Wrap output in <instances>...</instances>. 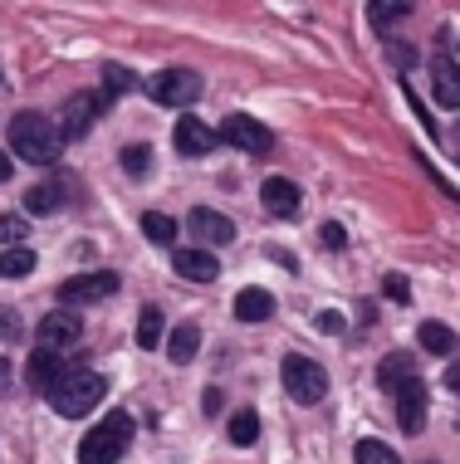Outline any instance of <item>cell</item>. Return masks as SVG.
I'll list each match as a JSON object with an SVG mask.
<instances>
[{"label":"cell","instance_id":"6","mask_svg":"<svg viewBox=\"0 0 460 464\" xmlns=\"http://www.w3.org/2000/svg\"><path fill=\"white\" fill-rule=\"evenodd\" d=\"M118 294V274L113 269H93V274H73V279L59 284V298L64 304H103V298Z\"/></svg>","mask_w":460,"mask_h":464},{"label":"cell","instance_id":"32","mask_svg":"<svg viewBox=\"0 0 460 464\" xmlns=\"http://www.w3.org/2000/svg\"><path fill=\"white\" fill-rule=\"evenodd\" d=\"M318 240L328 245V249H343V245H347V235H343V225H333V220H328V225L318 230Z\"/></svg>","mask_w":460,"mask_h":464},{"label":"cell","instance_id":"34","mask_svg":"<svg viewBox=\"0 0 460 464\" xmlns=\"http://www.w3.org/2000/svg\"><path fill=\"white\" fill-rule=\"evenodd\" d=\"M15 328H20V323H15V313H0V337H15Z\"/></svg>","mask_w":460,"mask_h":464},{"label":"cell","instance_id":"17","mask_svg":"<svg viewBox=\"0 0 460 464\" xmlns=\"http://www.w3.org/2000/svg\"><path fill=\"white\" fill-rule=\"evenodd\" d=\"M64 200H69V181H40V186L24 191V210H30V216H54Z\"/></svg>","mask_w":460,"mask_h":464},{"label":"cell","instance_id":"28","mask_svg":"<svg viewBox=\"0 0 460 464\" xmlns=\"http://www.w3.org/2000/svg\"><path fill=\"white\" fill-rule=\"evenodd\" d=\"M122 171H128V177H147V171H152V147H147V142H128V147H122Z\"/></svg>","mask_w":460,"mask_h":464},{"label":"cell","instance_id":"35","mask_svg":"<svg viewBox=\"0 0 460 464\" xmlns=\"http://www.w3.org/2000/svg\"><path fill=\"white\" fill-rule=\"evenodd\" d=\"M10 171H15V161H10V152L0 147V181H10Z\"/></svg>","mask_w":460,"mask_h":464},{"label":"cell","instance_id":"29","mask_svg":"<svg viewBox=\"0 0 460 464\" xmlns=\"http://www.w3.org/2000/svg\"><path fill=\"white\" fill-rule=\"evenodd\" d=\"M132 89H138L132 69H122V64H108V69H103V93H108V98H122V93H132Z\"/></svg>","mask_w":460,"mask_h":464},{"label":"cell","instance_id":"12","mask_svg":"<svg viewBox=\"0 0 460 464\" xmlns=\"http://www.w3.org/2000/svg\"><path fill=\"white\" fill-rule=\"evenodd\" d=\"M186 225H191V240H201V245H230L235 240V225L210 206H196Z\"/></svg>","mask_w":460,"mask_h":464},{"label":"cell","instance_id":"19","mask_svg":"<svg viewBox=\"0 0 460 464\" xmlns=\"http://www.w3.org/2000/svg\"><path fill=\"white\" fill-rule=\"evenodd\" d=\"M269 313H275V294H265V288H240V298H235V318L240 323H265Z\"/></svg>","mask_w":460,"mask_h":464},{"label":"cell","instance_id":"4","mask_svg":"<svg viewBox=\"0 0 460 464\" xmlns=\"http://www.w3.org/2000/svg\"><path fill=\"white\" fill-rule=\"evenodd\" d=\"M284 392H289V401H299V406H318L323 396H328V372H323V362L304 357V353H289L284 357Z\"/></svg>","mask_w":460,"mask_h":464},{"label":"cell","instance_id":"21","mask_svg":"<svg viewBox=\"0 0 460 464\" xmlns=\"http://www.w3.org/2000/svg\"><path fill=\"white\" fill-rule=\"evenodd\" d=\"M416 343L426 347L431 357H451V353H455V333L445 328V323H421V328H416Z\"/></svg>","mask_w":460,"mask_h":464},{"label":"cell","instance_id":"37","mask_svg":"<svg viewBox=\"0 0 460 464\" xmlns=\"http://www.w3.org/2000/svg\"><path fill=\"white\" fill-rule=\"evenodd\" d=\"M5 382H10V362L0 357V386H5Z\"/></svg>","mask_w":460,"mask_h":464},{"label":"cell","instance_id":"13","mask_svg":"<svg viewBox=\"0 0 460 464\" xmlns=\"http://www.w3.org/2000/svg\"><path fill=\"white\" fill-rule=\"evenodd\" d=\"M259 200H265L269 216L289 220L294 210H299V186H294L289 177H265V186H259Z\"/></svg>","mask_w":460,"mask_h":464},{"label":"cell","instance_id":"9","mask_svg":"<svg viewBox=\"0 0 460 464\" xmlns=\"http://www.w3.org/2000/svg\"><path fill=\"white\" fill-rule=\"evenodd\" d=\"M426 411H431L426 382H421V376H412V382L396 392V420H402V430H406V435H421V425H426Z\"/></svg>","mask_w":460,"mask_h":464},{"label":"cell","instance_id":"27","mask_svg":"<svg viewBox=\"0 0 460 464\" xmlns=\"http://www.w3.org/2000/svg\"><path fill=\"white\" fill-rule=\"evenodd\" d=\"M353 459L357 464H402V455H396L392 445H382V440H357Z\"/></svg>","mask_w":460,"mask_h":464},{"label":"cell","instance_id":"23","mask_svg":"<svg viewBox=\"0 0 460 464\" xmlns=\"http://www.w3.org/2000/svg\"><path fill=\"white\" fill-rule=\"evenodd\" d=\"M161 333H167L161 308H142V313H138V347H147V353H152V347L161 343Z\"/></svg>","mask_w":460,"mask_h":464},{"label":"cell","instance_id":"10","mask_svg":"<svg viewBox=\"0 0 460 464\" xmlns=\"http://www.w3.org/2000/svg\"><path fill=\"white\" fill-rule=\"evenodd\" d=\"M64 372H69L64 353H49V347H34L30 362H24V382H30V392H44V396H49V386H54Z\"/></svg>","mask_w":460,"mask_h":464},{"label":"cell","instance_id":"7","mask_svg":"<svg viewBox=\"0 0 460 464\" xmlns=\"http://www.w3.org/2000/svg\"><path fill=\"white\" fill-rule=\"evenodd\" d=\"M220 137H226L230 147H240V152H250V157H259V152H269V147H275L269 128H265V122H255L250 112H226Z\"/></svg>","mask_w":460,"mask_h":464},{"label":"cell","instance_id":"11","mask_svg":"<svg viewBox=\"0 0 460 464\" xmlns=\"http://www.w3.org/2000/svg\"><path fill=\"white\" fill-rule=\"evenodd\" d=\"M171 137H177V152L181 157H206V152H216V132L206 128L201 118H177V128H171Z\"/></svg>","mask_w":460,"mask_h":464},{"label":"cell","instance_id":"22","mask_svg":"<svg viewBox=\"0 0 460 464\" xmlns=\"http://www.w3.org/2000/svg\"><path fill=\"white\" fill-rule=\"evenodd\" d=\"M30 269H34V249L15 245V249H5V255H0V279H24Z\"/></svg>","mask_w":460,"mask_h":464},{"label":"cell","instance_id":"20","mask_svg":"<svg viewBox=\"0 0 460 464\" xmlns=\"http://www.w3.org/2000/svg\"><path fill=\"white\" fill-rule=\"evenodd\" d=\"M196 353H201V328L196 323H181V328H171V343H167V357L177 362V367H186Z\"/></svg>","mask_w":460,"mask_h":464},{"label":"cell","instance_id":"8","mask_svg":"<svg viewBox=\"0 0 460 464\" xmlns=\"http://www.w3.org/2000/svg\"><path fill=\"white\" fill-rule=\"evenodd\" d=\"M83 337V323H79V313L73 308H54V313H44L40 318V328H34V343L49 347V353H64V347H73Z\"/></svg>","mask_w":460,"mask_h":464},{"label":"cell","instance_id":"33","mask_svg":"<svg viewBox=\"0 0 460 464\" xmlns=\"http://www.w3.org/2000/svg\"><path fill=\"white\" fill-rule=\"evenodd\" d=\"M318 328L323 333H343V318H338V313H318Z\"/></svg>","mask_w":460,"mask_h":464},{"label":"cell","instance_id":"3","mask_svg":"<svg viewBox=\"0 0 460 464\" xmlns=\"http://www.w3.org/2000/svg\"><path fill=\"white\" fill-rule=\"evenodd\" d=\"M128 445H132V416L128 411H113V416L98 420L79 440V464H113L128 455Z\"/></svg>","mask_w":460,"mask_h":464},{"label":"cell","instance_id":"14","mask_svg":"<svg viewBox=\"0 0 460 464\" xmlns=\"http://www.w3.org/2000/svg\"><path fill=\"white\" fill-rule=\"evenodd\" d=\"M171 269L191 284H216V274H220L216 255H206V249H177V255H171Z\"/></svg>","mask_w":460,"mask_h":464},{"label":"cell","instance_id":"26","mask_svg":"<svg viewBox=\"0 0 460 464\" xmlns=\"http://www.w3.org/2000/svg\"><path fill=\"white\" fill-rule=\"evenodd\" d=\"M412 10H416V0H372L367 15H372V24H392V20L412 15Z\"/></svg>","mask_w":460,"mask_h":464},{"label":"cell","instance_id":"31","mask_svg":"<svg viewBox=\"0 0 460 464\" xmlns=\"http://www.w3.org/2000/svg\"><path fill=\"white\" fill-rule=\"evenodd\" d=\"M382 294H387V298H396V304H406V298H412V288H406V279H402V274H387V279H382Z\"/></svg>","mask_w":460,"mask_h":464},{"label":"cell","instance_id":"30","mask_svg":"<svg viewBox=\"0 0 460 464\" xmlns=\"http://www.w3.org/2000/svg\"><path fill=\"white\" fill-rule=\"evenodd\" d=\"M24 235H30V225H24V216H15V210H5V216H0V245H10L15 249Z\"/></svg>","mask_w":460,"mask_h":464},{"label":"cell","instance_id":"36","mask_svg":"<svg viewBox=\"0 0 460 464\" xmlns=\"http://www.w3.org/2000/svg\"><path fill=\"white\" fill-rule=\"evenodd\" d=\"M445 386H451V392L460 396V362H451V372H445Z\"/></svg>","mask_w":460,"mask_h":464},{"label":"cell","instance_id":"1","mask_svg":"<svg viewBox=\"0 0 460 464\" xmlns=\"http://www.w3.org/2000/svg\"><path fill=\"white\" fill-rule=\"evenodd\" d=\"M10 147L34 161V167H54L59 152H64V132L44 118V112H15L10 118Z\"/></svg>","mask_w":460,"mask_h":464},{"label":"cell","instance_id":"5","mask_svg":"<svg viewBox=\"0 0 460 464\" xmlns=\"http://www.w3.org/2000/svg\"><path fill=\"white\" fill-rule=\"evenodd\" d=\"M147 93H152V103L161 108H191L196 98H201V73L191 69H161L147 79Z\"/></svg>","mask_w":460,"mask_h":464},{"label":"cell","instance_id":"15","mask_svg":"<svg viewBox=\"0 0 460 464\" xmlns=\"http://www.w3.org/2000/svg\"><path fill=\"white\" fill-rule=\"evenodd\" d=\"M431 93L441 108H460V64L455 59H431Z\"/></svg>","mask_w":460,"mask_h":464},{"label":"cell","instance_id":"18","mask_svg":"<svg viewBox=\"0 0 460 464\" xmlns=\"http://www.w3.org/2000/svg\"><path fill=\"white\" fill-rule=\"evenodd\" d=\"M412 376H416V362H412V353H387V357H382V367H377V382L387 386L392 396L402 392V386L412 382Z\"/></svg>","mask_w":460,"mask_h":464},{"label":"cell","instance_id":"2","mask_svg":"<svg viewBox=\"0 0 460 464\" xmlns=\"http://www.w3.org/2000/svg\"><path fill=\"white\" fill-rule=\"evenodd\" d=\"M103 396H108V382L98 372H64L54 386H49V406H54L64 420H83Z\"/></svg>","mask_w":460,"mask_h":464},{"label":"cell","instance_id":"24","mask_svg":"<svg viewBox=\"0 0 460 464\" xmlns=\"http://www.w3.org/2000/svg\"><path fill=\"white\" fill-rule=\"evenodd\" d=\"M142 235L152 245H171V240H177V220L161 216V210H147V216H142Z\"/></svg>","mask_w":460,"mask_h":464},{"label":"cell","instance_id":"25","mask_svg":"<svg viewBox=\"0 0 460 464\" xmlns=\"http://www.w3.org/2000/svg\"><path fill=\"white\" fill-rule=\"evenodd\" d=\"M226 430H230V445H255L259 440V416L255 411H235Z\"/></svg>","mask_w":460,"mask_h":464},{"label":"cell","instance_id":"16","mask_svg":"<svg viewBox=\"0 0 460 464\" xmlns=\"http://www.w3.org/2000/svg\"><path fill=\"white\" fill-rule=\"evenodd\" d=\"M98 103H103L98 93H73L69 103H64V132H69V137H83V132H89L93 122H98V112H103Z\"/></svg>","mask_w":460,"mask_h":464}]
</instances>
